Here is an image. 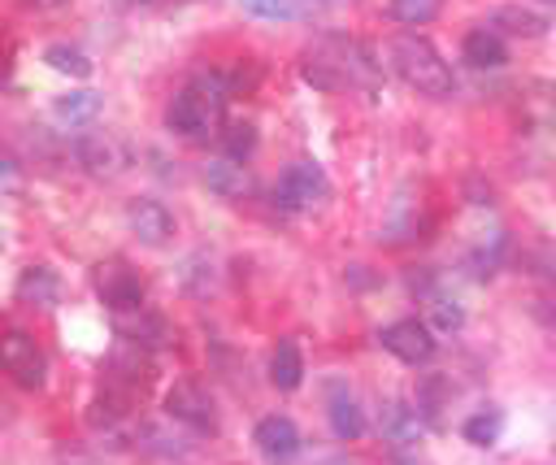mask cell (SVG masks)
I'll use <instances>...</instances> for the list:
<instances>
[{
	"mask_svg": "<svg viewBox=\"0 0 556 465\" xmlns=\"http://www.w3.org/2000/svg\"><path fill=\"white\" fill-rule=\"evenodd\" d=\"M204 183H208V191L222 196V200H243V196L252 191V174H248V165L235 161V156L208 161V165H204Z\"/></svg>",
	"mask_w": 556,
	"mask_h": 465,
	"instance_id": "4fadbf2b",
	"label": "cell"
},
{
	"mask_svg": "<svg viewBox=\"0 0 556 465\" xmlns=\"http://www.w3.org/2000/svg\"><path fill=\"white\" fill-rule=\"evenodd\" d=\"M126 226L135 230L139 243L161 248V243H169V235H174V213H169L161 200H148V196H143V200H130Z\"/></svg>",
	"mask_w": 556,
	"mask_h": 465,
	"instance_id": "30bf717a",
	"label": "cell"
},
{
	"mask_svg": "<svg viewBox=\"0 0 556 465\" xmlns=\"http://www.w3.org/2000/svg\"><path fill=\"white\" fill-rule=\"evenodd\" d=\"M113 317H117V335L130 339V343H139V348H161V343H169L165 317H156V313H148V309H130V313H113Z\"/></svg>",
	"mask_w": 556,
	"mask_h": 465,
	"instance_id": "5bb4252c",
	"label": "cell"
},
{
	"mask_svg": "<svg viewBox=\"0 0 556 465\" xmlns=\"http://www.w3.org/2000/svg\"><path fill=\"white\" fill-rule=\"evenodd\" d=\"M491 30H508V35H521V39H539L547 30V17L534 13V9H521V4H500L491 13Z\"/></svg>",
	"mask_w": 556,
	"mask_h": 465,
	"instance_id": "ac0fdd59",
	"label": "cell"
},
{
	"mask_svg": "<svg viewBox=\"0 0 556 465\" xmlns=\"http://www.w3.org/2000/svg\"><path fill=\"white\" fill-rule=\"evenodd\" d=\"M500 430H504V413H500L495 404L478 409V413L465 417V426H460V435H465L469 443H478V448H491V443L500 439Z\"/></svg>",
	"mask_w": 556,
	"mask_h": 465,
	"instance_id": "7402d4cb",
	"label": "cell"
},
{
	"mask_svg": "<svg viewBox=\"0 0 556 465\" xmlns=\"http://www.w3.org/2000/svg\"><path fill=\"white\" fill-rule=\"evenodd\" d=\"M165 413L174 417V422H182V426H191V430H217V413H213V395L200 387V382H191V378H178L169 391H165Z\"/></svg>",
	"mask_w": 556,
	"mask_h": 465,
	"instance_id": "52a82bcc",
	"label": "cell"
},
{
	"mask_svg": "<svg viewBox=\"0 0 556 465\" xmlns=\"http://www.w3.org/2000/svg\"><path fill=\"white\" fill-rule=\"evenodd\" d=\"M460 322H465V313H460L452 300H434V326H439V330H456Z\"/></svg>",
	"mask_w": 556,
	"mask_h": 465,
	"instance_id": "4316f807",
	"label": "cell"
},
{
	"mask_svg": "<svg viewBox=\"0 0 556 465\" xmlns=\"http://www.w3.org/2000/svg\"><path fill=\"white\" fill-rule=\"evenodd\" d=\"M269 382L278 391H295L304 382V356H300V348L291 339H278V348L269 356Z\"/></svg>",
	"mask_w": 556,
	"mask_h": 465,
	"instance_id": "d6986e66",
	"label": "cell"
},
{
	"mask_svg": "<svg viewBox=\"0 0 556 465\" xmlns=\"http://www.w3.org/2000/svg\"><path fill=\"white\" fill-rule=\"evenodd\" d=\"M91 287H96V296H100L113 313L143 309V278H139L126 261H100V265L91 269Z\"/></svg>",
	"mask_w": 556,
	"mask_h": 465,
	"instance_id": "5b68a950",
	"label": "cell"
},
{
	"mask_svg": "<svg viewBox=\"0 0 556 465\" xmlns=\"http://www.w3.org/2000/svg\"><path fill=\"white\" fill-rule=\"evenodd\" d=\"M74 152H78V161H83L91 174H113V169L122 165L117 143H113V139H104V135H83V139L74 143Z\"/></svg>",
	"mask_w": 556,
	"mask_h": 465,
	"instance_id": "ffe728a7",
	"label": "cell"
},
{
	"mask_svg": "<svg viewBox=\"0 0 556 465\" xmlns=\"http://www.w3.org/2000/svg\"><path fill=\"white\" fill-rule=\"evenodd\" d=\"M0 361H4V369L13 374V382L26 387V391H39L43 378H48V356H43V348H39L26 330H9V335H4Z\"/></svg>",
	"mask_w": 556,
	"mask_h": 465,
	"instance_id": "8992f818",
	"label": "cell"
},
{
	"mask_svg": "<svg viewBox=\"0 0 556 465\" xmlns=\"http://www.w3.org/2000/svg\"><path fill=\"white\" fill-rule=\"evenodd\" d=\"M378 339H382V348H387L391 356H400L404 365H421V361L434 356V335H430V326L417 322V317H400V322H391Z\"/></svg>",
	"mask_w": 556,
	"mask_h": 465,
	"instance_id": "9c48e42d",
	"label": "cell"
},
{
	"mask_svg": "<svg viewBox=\"0 0 556 465\" xmlns=\"http://www.w3.org/2000/svg\"><path fill=\"white\" fill-rule=\"evenodd\" d=\"M439 9H443V0H391V17L404 26H426L439 17Z\"/></svg>",
	"mask_w": 556,
	"mask_h": 465,
	"instance_id": "d4e9b609",
	"label": "cell"
},
{
	"mask_svg": "<svg viewBox=\"0 0 556 465\" xmlns=\"http://www.w3.org/2000/svg\"><path fill=\"white\" fill-rule=\"evenodd\" d=\"M460 52H465V61H469L473 70H500V65L508 61V48H504L500 30H491V26L469 30L465 43H460Z\"/></svg>",
	"mask_w": 556,
	"mask_h": 465,
	"instance_id": "2e32d148",
	"label": "cell"
},
{
	"mask_svg": "<svg viewBox=\"0 0 556 465\" xmlns=\"http://www.w3.org/2000/svg\"><path fill=\"white\" fill-rule=\"evenodd\" d=\"M304 78L321 91H343V87H374L378 83V65L369 56V48L361 39H343V35H326L304 52Z\"/></svg>",
	"mask_w": 556,
	"mask_h": 465,
	"instance_id": "6da1fadb",
	"label": "cell"
},
{
	"mask_svg": "<svg viewBox=\"0 0 556 465\" xmlns=\"http://www.w3.org/2000/svg\"><path fill=\"white\" fill-rule=\"evenodd\" d=\"M378 430H382V439H387V443L408 448V443H417V439H421L426 422H421V409H413L408 400H387V404H382V413H378Z\"/></svg>",
	"mask_w": 556,
	"mask_h": 465,
	"instance_id": "8fae6325",
	"label": "cell"
},
{
	"mask_svg": "<svg viewBox=\"0 0 556 465\" xmlns=\"http://www.w3.org/2000/svg\"><path fill=\"white\" fill-rule=\"evenodd\" d=\"M326 413H330V430H334L339 439H361V435H365V413H361V404L352 400V391L330 387Z\"/></svg>",
	"mask_w": 556,
	"mask_h": 465,
	"instance_id": "e0dca14e",
	"label": "cell"
},
{
	"mask_svg": "<svg viewBox=\"0 0 556 465\" xmlns=\"http://www.w3.org/2000/svg\"><path fill=\"white\" fill-rule=\"evenodd\" d=\"M17 300L30 309H56L61 300V278L48 265H26L17 278Z\"/></svg>",
	"mask_w": 556,
	"mask_h": 465,
	"instance_id": "9a60e30c",
	"label": "cell"
},
{
	"mask_svg": "<svg viewBox=\"0 0 556 465\" xmlns=\"http://www.w3.org/2000/svg\"><path fill=\"white\" fill-rule=\"evenodd\" d=\"M52 113H56L61 122H70V126H87V122H96V113H100V96H96V91H70V96H61V100L52 104Z\"/></svg>",
	"mask_w": 556,
	"mask_h": 465,
	"instance_id": "44dd1931",
	"label": "cell"
},
{
	"mask_svg": "<svg viewBox=\"0 0 556 465\" xmlns=\"http://www.w3.org/2000/svg\"><path fill=\"white\" fill-rule=\"evenodd\" d=\"M547 4H556V0H547Z\"/></svg>",
	"mask_w": 556,
	"mask_h": 465,
	"instance_id": "f546056e",
	"label": "cell"
},
{
	"mask_svg": "<svg viewBox=\"0 0 556 465\" xmlns=\"http://www.w3.org/2000/svg\"><path fill=\"white\" fill-rule=\"evenodd\" d=\"M404 465H413V461H404Z\"/></svg>",
	"mask_w": 556,
	"mask_h": 465,
	"instance_id": "f1b7e54d",
	"label": "cell"
},
{
	"mask_svg": "<svg viewBox=\"0 0 556 465\" xmlns=\"http://www.w3.org/2000/svg\"><path fill=\"white\" fill-rule=\"evenodd\" d=\"M391 65H395V74H400L413 91H421V96H430V100H447V96L456 91V78H452V70H447V61H443L439 48H434L430 39H421V35H395V39H391Z\"/></svg>",
	"mask_w": 556,
	"mask_h": 465,
	"instance_id": "3957f363",
	"label": "cell"
},
{
	"mask_svg": "<svg viewBox=\"0 0 556 465\" xmlns=\"http://www.w3.org/2000/svg\"><path fill=\"white\" fill-rule=\"evenodd\" d=\"M326 196H330V178H326V169H321L317 161H291V165L282 169L278 187H274V200H278L282 209H313V204H321Z\"/></svg>",
	"mask_w": 556,
	"mask_h": 465,
	"instance_id": "277c9868",
	"label": "cell"
},
{
	"mask_svg": "<svg viewBox=\"0 0 556 465\" xmlns=\"http://www.w3.org/2000/svg\"><path fill=\"white\" fill-rule=\"evenodd\" d=\"M252 17H265V22H282L295 13V0H239Z\"/></svg>",
	"mask_w": 556,
	"mask_h": 465,
	"instance_id": "484cf974",
	"label": "cell"
},
{
	"mask_svg": "<svg viewBox=\"0 0 556 465\" xmlns=\"http://www.w3.org/2000/svg\"><path fill=\"white\" fill-rule=\"evenodd\" d=\"M252 443H256V452L269 461V465H291L295 456H300V426L291 422V417H282V413H269V417H261L256 422V430H252Z\"/></svg>",
	"mask_w": 556,
	"mask_h": 465,
	"instance_id": "ba28073f",
	"label": "cell"
},
{
	"mask_svg": "<svg viewBox=\"0 0 556 465\" xmlns=\"http://www.w3.org/2000/svg\"><path fill=\"white\" fill-rule=\"evenodd\" d=\"M43 61H48L56 74H70V78H87V74H91L87 52H78V48H70V43H48Z\"/></svg>",
	"mask_w": 556,
	"mask_h": 465,
	"instance_id": "603a6c76",
	"label": "cell"
},
{
	"mask_svg": "<svg viewBox=\"0 0 556 465\" xmlns=\"http://www.w3.org/2000/svg\"><path fill=\"white\" fill-rule=\"evenodd\" d=\"M109 382H117V387H126V391H139L148 378H152V361H148V348H139V343H130V339H122L117 348H113V356H109Z\"/></svg>",
	"mask_w": 556,
	"mask_h": 465,
	"instance_id": "7c38bea8",
	"label": "cell"
},
{
	"mask_svg": "<svg viewBox=\"0 0 556 465\" xmlns=\"http://www.w3.org/2000/svg\"><path fill=\"white\" fill-rule=\"evenodd\" d=\"M230 96H235V91H230V83H226L222 70L200 74L195 83H187V87L169 100L165 122H169L174 135H182V139H200V135H208V130L222 122V109H226Z\"/></svg>",
	"mask_w": 556,
	"mask_h": 465,
	"instance_id": "7a4b0ae2",
	"label": "cell"
},
{
	"mask_svg": "<svg viewBox=\"0 0 556 465\" xmlns=\"http://www.w3.org/2000/svg\"><path fill=\"white\" fill-rule=\"evenodd\" d=\"M222 148H226V156L248 161V156L256 152V126H252V122H230V126L222 130Z\"/></svg>",
	"mask_w": 556,
	"mask_h": 465,
	"instance_id": "cb8c5ba5",
	"label": "cell"
},
{
	"mask_svg": "<svg viewBox=\"0 0 556 465\" xmlns=\"http://www.w3.org/2000/svg\"><path fill=\"white\" fill-rule=\"evenodd\" d=\"M26 4H35V9H61V4H70V0H26Z\"/></svg>",
	"mask_w": 556,
	"mask_h": 465,
	"instance_id": "83f0119b",
	"label": "cell"
}]
</instances>
